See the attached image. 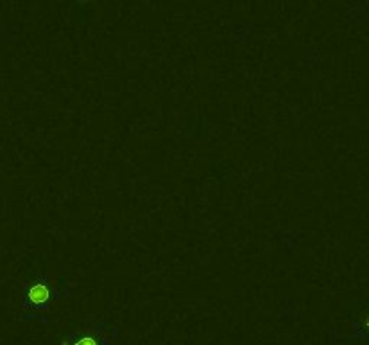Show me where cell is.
Returning <instances> with one entry per match:
<instances>
[{
    "instance_id": "1",
    "label": "cell",
    "mask_w": 369,
    "mask_h": 345,
    "mask_svg": "<svg viewBox=\"0 0 369 345\" xmlns=\"http://www.w3.org/2000/svg\"><path fill=\"white\" fill-rule=\"evenodd\" d=\"M29 299L36 304H42L49 299V288L44 286V284H34V286L29 290Z\"/></svg>"
},
{
    "instance_id": "2",
    "label": "cell",
    "mask_w": 369,
    "mask_h": 345,
    "mask_svg": "<svg viewBox=\"0 0 369 345\" xmlns=\"http://www.w3.org/2000/svg\"><path fill=\"white\" fill-rule=\"evenodd\" d=\"M76 345H98V342L92 337H85V338H81V340H78Z\"/></svg>"
},
{
    "instance_id": "3",
    "label": "cell",
    "mask_w": 369,
    "mask_h": 345,
    "mask_svg": "<svg viewBox=\"0 0 369 345\" xmlns=\"http://www.w3.org/2000/svg\"><path fill=\"white\" fill-rule=\"evenodd\" d=\"M368 326H369V320H368Z\"/></svg>"
}]
</instances>
